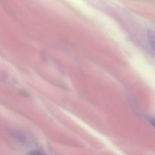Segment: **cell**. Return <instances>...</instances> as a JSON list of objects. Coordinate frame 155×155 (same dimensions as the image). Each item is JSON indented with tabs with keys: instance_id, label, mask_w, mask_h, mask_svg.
Returning <instances> with one entry per match:
<instances>
[{
	"instance_id": "1",
	"label": "cell",
	"mask_w": 155,
	"mask_h": 155,
	"mask_svg": "<svg viewBox=\"0 0 155 155\" xmlns=\"http://www.w3.org/2000/svg\"><path fill=\"white\" fill-rule=\"evenodd\" d=\"M148 39L151 48L155 53V31L150 30L148 32Z\"/></svg>"
},
{
	"instance_id": "2",
	"label": "cell",
	"mask_w": 155,
	"mask_h": 155,
	"mask_svg": "<svg viewBox=\"0 0 155 155\" xmlns=\"http://www.w3.org/2000/svg\"><path fill=\"white\" fill-rule=\"evenodd\" d=\"M29 155H45V154L42 152V151H33L30 153Z\"/></svg>"
},
{
	"instance_id": "3",
	"label": "cell",
	"mask_w": 155,
	"mask_h": 155,
	"mask_svg": "<svg viewBox=\"0 0 155 155\" xmlns=\"http://www.w3.org/2000/svg\"><path fill=\"white\" fill-rule=\"evenodd\" d=\"M150 123L152 124V126H154L155 127V118H151L150 119Z\"/></svg>"
}]
</instances>
